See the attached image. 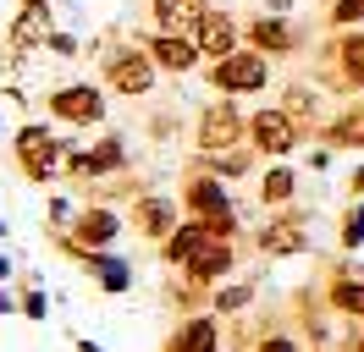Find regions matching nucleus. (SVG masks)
<instances>
[{
  "mask_svg": "<svg viewBox=\"0 0 364 352\" xmlns=\"http://www.w3.org/2000/svg\"><path fill=\"white\" fill-rule=\"evenodd\" d=\"M210 83L221 88V94H259V88L271 83V61L259 55V50H232V55H221V61L210 66Z\"/></svg>",
  "mask_w": 364,
  "mask_h": 352,
  "instance_id": "1",
  "label": "nucleus"
},
{
  "mask_svg": "<svg viewBox=\"0 0 364 352\" xmlns=\"http://www.w3.org/2000/svg\"><path fill=\"white\" fill-rule=\"evenodd\" d=\"M11 154H17V165H23L28 182H50V176H55V160H61V138H55L45 121H28V127H17Z\"/></svg>",
  "mask_w": 364,
  "mask_h": 352,
  "instance_id": "2",
  "label": "nucleus"
},
{
  "mask_svg": "<svg viewBox=\"0 0 364 352\" xmlns=\"http://www.w3.org/2000/svg\"><path fill=\"white\" fill-rule=\"evenodd\" d=\"M105 83H111L116 94H127V99L149 94V83H155V55H149L144 44H116L111 55H105Z\"/></svg>",
  "mask_w": 364,
  "mask_h": 352,
  "instance_id": "3",
  "label": "nucleus"
},
{
  "mask_svg": "<svg viewBox=\"0 0 364 352\" xmlns=\"http://www.w3.org/2000/svg\"><path fill=\"white\" fill-rule=\"evenodd\" d=\"M243 132H249V121H243V110L232 105V99H215V105L199 110V149L205 154H227L243 143Z\"/></svg>",
  "mask_w": 364,
  "mask_h": 352,
  "instance_id": "4",
  "label": "nucleus"
},
{
  "mask_svg": "<svg viewBox=\"0 0 364 352\" xmlns=\"http://www.w3.org/2000/svg\"><path fill=\"white\" fill-rule=\"evenodd\" d=\"M50 116H61L67 127H94V121H105V94L94 83H67V88H55L45 99Z\"/></svg>",
  "mask_w": 364,
  "mask_h": 352,
  "instance_id": "5",
  "label": "nucleus"
},
{
  "mask_svg": "<svg viewBox=\"0 0 364 352\" xmlns=\"http://www.w3.org/2000/svg\"><path fill=\"white\" fill-rule=\"evenodd\" d=\"M298 121L287 116V110H254L249 116V143L259 154H271V160H282V154H293L298 149Z\"/></svg>",
  "mask_w": 364,
  "mask_h": 352,
  "instance_id": "6",
  "label": "nucleus"
},
{
  "mask_svg": "<svg viewBox=\"0 0 364 352\" xmlns=\"http://www.w3.org/2000/svg\"><path fill=\"white\" fill-rule=\"evenodd\" d=\"M122 237V220H116V209H105V204H83L77 215H72V248H89V253H100V248H111V242Z\"/></svg>",
  "mask_w": 364,
  "mask_h": 352,
  "instance_id": "7",
  "label": "nucleus"
},
{
  "mask_svg": "<svg viewBox=\"0 0 364 352\" xmlns=\"http://www.w3.org/2000/svg\"><path fill=\"white\" fill-rule=\"evenodd\" d=\"M182 204L193 209V220H221V215H232L227 187H221V176H210V171H199V176H188V182H182Z\"/></svg>",
  "mask_w": 364,
  "mask_h": 352,
  "instance_id": "8",
  "label": "nucleus"
},
{
  "mask_svg": "<svg viewBox=\"0 0 364 352\" xmlns=\"http://www.w3.org/2000/svg\"><path fill=\"white\" fill-rule=\"evenodd\" d=\"M122 165H127V143H122V138H100L94 149H77L67 160L72 176H116Z\"/></svg>",
  "mask_w": 364,
  "mask_h": 352,
  "instance_id": "9",
  "label": "nucleus"
},
{
  "mask_svg": "<svg viewBox=\"0 0 364 352\" xmlns=\"http://www.w3.org/2000/svg\"><path fill=\"white\" fill-rule=\"evenodd\" d=\"M133 226H138V237L166 242L171 231H177V204H171V198H160V193H144L133 204Z\"/></svg>",
  "mask_w": 364,
  "mask_h": 352,
  "instance_id": "10",
  "label": "nucleus"
},
{
  "mask_svg": "<svg viewBox=\"0 0 364 352\" xmlns=\"http://www.w3.org/2000/svg\"><path fill=\"white\" fill-rule=\"evenodd\" d=\"M232 259H237V253H232V242L227 237H210L193 259L182 264V275H188V286H210V281H221V275L232 270Z\"/></svg>",
  "mask_w": 364,
  "mask_h": 352,
  "instance_id": "11",
  "label": "nucleus"
},
{
  "mask_svg": "<svg viewBox=\"0 0 364 352\" xmlns=\"http://www.w3.org/2000/svg\"><path fill=\"white\" fill-rule=\"evenodd\" d=\"M144 50L155 55L160 72H193V66H199V44L188 39V33H149Z\"/></svg>",
  "mask_w": 364,
  "mask_h": 352,
  "instance_id": "12",
  "label": "nucleus"
},
{
  "mask_svg": "<svg viewBox=\"0 0 364 352\" xmlns=\"http://www.w3.org/2000/svg\"><path fill=\"white\" fill-rule=\"evenodd\" d=\"M160 352H221V325H215L210 314H193V319H182V325L166 336Z\"/></svg>",
  "mask_w": 364,
  "mask_h": 352,
  "instance_id": "13",
  "label": "nucleus"
},
{
  "mask_svg": "<svg viewBox=\"0 0 364 352\" xmlns=\"http://www.w3.org/2000/svg\"><path fill=\"white\" fill-rule=\"evenodd\" d=\"M149 11H155L160 33H188L210 17V0H149Z\"/></svg>",
  "mask_w": 364,
  "mask_h": 352,
  "instance_id": "14",
  "label": "nucleus"
},
{
  "mask_svg": "<svg viewBox=\"0 0 364 352\" xmlns=\"http://www.w3.org/2000/svg\"><path fill=\"white\" fill-rule=\"evenodd\" d=\"M193 44H199V55L221 61V55H232V50H237V22H232L227 11H210V17L193 28Z\"/></svg>",
  "mask_w": 364,
  "mask_h": 352,
  "instance_id": "15",
  "label": "nucleus"
},
{
  "mask_svg": "<svg viewBox=\"0 0 364 352\" xmlns=\"http://www.w3.org/2000/svg\"><path fill=\"white\" fill-rule=\"evenodd\" d=\"M210 237H215V231H210V220H188V226H177L171 237L160 242V259L171 264V270H182V264L193 259V253H199Z\"/></svg>",
  "mask_w": 364,
  "mask_h": 352,
  "instance_id": "16",
  "label": "nucleus"
},
{
  "mask_svg": "<svg viewBox=\"0 0 364 352\" xmlns=\"http://www.w3.org/2000/svg\"><path fill=\"white\" fill-rule=\"evenodd\" d=\"M309 248V237H304V220H271L265 231H259V253L265 259H287V253H304Z\"/></svg>",
  "mask_w": 364,
  "mask_h": 352,
  "instance_id": "17",
  "label": "nucleus"
},
{
  "mask_svg": "<svg viewBox=\"0 0 364 352\" xmlns=\"http://www.w3.org/2000/svg\"><path fill=\"white\" fill-rule=\"evenodd\" d=\"M331 61H337L342 88H364V33H342V39L331 44Z\"/></svg>",
  "mask_w": 364,
  "mask_h": 352,
  "instance_id": "18",
  "label": "nucleus"
},
{
  "mask_svg": "<svg viewBox=\"0 0 364 352\" xmlns=\"http://www.w3.org/2000/svg\"><path fill=\"white\" fill-rule=\"evenodd\" d=\"M249 44L259 50V55H287L298 39H293V28H287L282 17H254L249 22Z\"/></svg>",
  "mask_w": 364,
  "mask_h": 352,
  "instance_id": "19",
  "label": "nucleus"
},
{
  "mask_svg": "<svg viewBox=\"0 0 364 352\" xmlns=\"http://www.w3.org/2000/svg\"><path fill=\"white\" fill-rule=\"evenodd\" d=\"M326 297H331V308H337V314H348V319H364V275H331Z\"/></svg>",
  "mask_w": 364,
  "mask_h": 352,
  "instance_id": "20",
  "label": "nucleus"
},
{
  "mask_svg": "<svg viewBox=\"0 0 364 352\" xmlns=\"http://www.w3.org/2000/svg\"><path fill=\"white\" fill-rule=\"evenodd\" d=\"M293 187H298V176L287 171V165H271V171L259 176V198H265V204H287Z\"/></svg>",
  "mask_w": 364,
  "mask_h": 352,
  "instance_id": "21",
  "label": "nucleus"
},
{
  "mask_svg": "<svg viewBox=\"0 0 364 352\" xmlns=\"http://www.w3.org/2000/svg\"><path fill=\"white\" fill-rule=\"evenodd\" d=\"M337 242H342V253H353V248L364 242V198H353V204H348V215H342Z\"/></svg>",
  "mask_w": 364,
  "mask_h": 352,
  "instance_id": "22",
  "label": "nucleus"
},
{
  "mask_svg": "<svg viewBox=\"0 0 364 352\" xmlns=\"http://www.w3.org/2000/svg\"><path fill=\"white\" fill-rule=\"evenodd\" d=\"M249 165H254V160H249L243 149H227V154H210V160H205V171H210V176H243Z\"/></svg>",
  "mask_w": 364,
  "mask_h": 352,
  "instance_id": "23",
  "label": "nucleus"
},
{
  "mask_svg": "<svg viewBox=\"0 0 364 352\" xmlns=\"http://www.w3.org/2000/svg\"><path fill=\"white\" fill-rule=\"evenodd\" d=\"M249 297H254V286H221L210 303H215V314H237V308H249Z\"/></svg>",
  "mask_w": 364,
  "mask_h": 352,
  "instance_id": "24",
  "label": "nucleus"
},
{
  "mask_svg": "<svg viewBox=\"0 0 364 352\" xmlns=\"http://www.w3.org/2000/svg\"><path fill=\"white\" fill-rule=\"evenodd\" d=\"M17 308H23L28 319H50V303H45V292H39V286H33V281L23 286V303H17Z\"/></svg>",
  "mask_w": 364,
  "mask_h": 352,
  "instance_id": "25",
  "label": "nucleus"
},
{
  "mask_svg": "<svg viewBox=\"0 0 364 352\" xmlns=\"http://www.w3.org/2000/svg\"><path fill=\"white\" fill-rule=\"evenodd\" d=\"M254 352H298V341H293V336H282V330H259Z\"/></svg>",
  "mask_w": 364,
  "mask_h": 352,
  "instance_id": "26",
  "label": "nucleus"
},
{
  "mask_svg": "<svg viewBox=\"0 0 364 352\" xmlns=\"http://www.w3.org/2000/svg\"><path fill=\"white\" fill-rule=\"evenodd\" d=\"M331 22H337V28H353V22H364V0H337V6H331Z\"/></svg>",
  "mask_w": 364,
  "mask_h": 352,
  "instance_id": "27",
  "label": "nucleus"
},
{
  "mask_svg": "<svg viewBox=\"0 0 364 352\" xmlns=\"http://www.w3.org/2000/svg\"><path fill=\"white\" fill-rule=\"evenodd\" d=\"M45 50H55V55H72V50H77V39H72V33H45Z\"/></svg>",
  "mask_w": 364,
  "mask_h": 352,
  "instance_id": "28",
  "label": "nucleus"
},
{
  "mask_svg": "<svg viewBox=\"0 0 364 352\" xmlns=\"http://www.w3.org/2000/svg\"><path fill=\"white\" fill-rule=\"evenodd\" d=\"M50 226H61V220H72V204H67V198H50Z\"/></svg>",
  "mask_w": 364,
  "mask_h": 352,
  "instance_id": "29",
  "label": "nucleus"
},
{
  "mask_svg": "<svg viewBox=\"0 0 364 352\" xmlns=\"http://www.w3.org/2000/svg\"><path fill=\"white\" fill-rule=\"evenodd\" d=\"M348 193H353V198H364V165H359L353 176H348Z\"/></svg>",
  "mask_w": 364,
  "mask_h": 352,
  "instance_id": "30",
  "label": "nucleus"
},
{
  "mask_svg": "<svg viewBox=\"0 0 364 352\" xmlns=\"http://www.w3.org/2000/svg\"><path fill=\"white\" fill-rule=\"evenodd\" d=\"M287 6H293V0H265V11H271V17H282Z\"/></svg>",
  "mask_w": 364,
  "mask_h": 352,
  "instance_id": "31",
  "label": "nucleus"
},
{
  "mask_svg": "<svg viewBox=\"0 0 364 352\" xmlns=\"http://www.w3.org/2000/svg\"><path fill=\"white\" fill-rule=\"evenodd\" d=\"M11 308H17V303H11V292H6V286H0V314H11Z\"/></svg>",
  "mask_w": 364,
  "mask_h": 352,
  "instance_id": "32",
  "label": "nucleus"
},
{
  "mask_svg": "<svg viewBox=\"0 0 364 352\" xmlns=\"http://www.w3.org/2000/svg\"><path fill=\"white\" fill-rule=\"evenodd\" d=\"M11 281V259H6V253H0V286Z\"/></svg>",
  "mask_w": 364,
  "mask_h": 352,
  "instance_id": "33",
  "label": "nucleus"
},
{
  "mask_svg": "<svg viewBox=\"0 0 364 352\" xmlns=\"http://www.w3.org/2000/svg\"><path fill=\"white\" fill-rule=\"evenodd\" d=\"M348 352H364V330H359V336H353V341H348Z\"/></svg>",
  "mask_w": 364,
  "mask_h": 352,
  "instance_id": "34",
  "label": "nucleus"
},
{
  "mask_svg": "<svg viewBox=\"0 0 364 352\" xmlns=\"http://www.w3.org/2000/svg\"><path fill=\"white\" fill-rule=\"evenodd\" d=\"M77 352H100V347H94V341H77Z\"/></svg>",
  "mask_w": 364,
  "mask_h": 352,
  "instance_id": "35",
  "label": "nucleus"
},
{
  "mask_svg": "<svg viewBox=\"0 0 364 352\" xmlns=\"http://www.w3.org/2000/svg\"><path fill=\"white\" fill-rule=\"evenodd\" d=\"M0 237H6V220H0Z\"/></svg>",
  "mask_w": 364,
  "mask_h": 352,
  "instance_id": "36",
  "label": "nucleus"
}]
</instances>
